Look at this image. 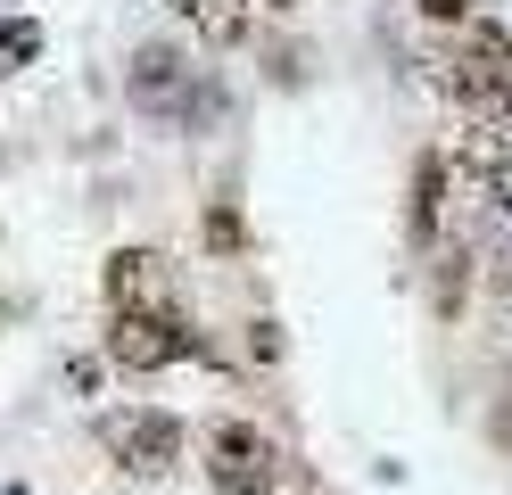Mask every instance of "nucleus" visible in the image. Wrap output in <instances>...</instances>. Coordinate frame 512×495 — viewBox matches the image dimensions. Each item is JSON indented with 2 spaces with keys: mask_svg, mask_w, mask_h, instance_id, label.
<instances>
[{
  "mask_svg": "<svg viewBox=\"0 0 512 495\" xmlns=\"http://www.w3.org/2000/svg\"><path fill=\"white\" fill-rule=\"evenodd\" d=\"M430 91L455 108V124H504L512 132V25L479 9L455 33H438Z\"/></svg>",
  "mask_w": 512,
  "mask_h": 495,
  "instance_id": "1",
  "label": "nucleus"
},
{
  "mask_svg": "<svg viewBox=\"0 0 512 495\" xmlns=\"http://www.w3.org/2000/svg\"><path fill=\"white\" fill-rule=\"evenodd\" d=\"M199 471H207V495H281L298 479V454L256 413H215L199 421Z\"/></svg>",
  "mask_w": 512,
  "mask_h": 495,
  "instance_id": "2",
  "label": "nucleus"
},
{
  "mask_svg": "<svg viewBox=\"0 0 512 495\" xmlns=\"http://www.w3.org/2000/svg\"><path fill=\"white\" fill-rule=\"evenodd\" d=\"M100 355L116 363V372H133V380L174 372V363H223V347H215L190 314H108Z\"/></svg>",
  "mask_w": 512,
  "mask_h": 495,
  "instance_id": "3",
  "label": "nucleus"
},
{
  "mask_svg": "<svg viewBox=\"0 0 512 495\" xmlns=\"http://www.w3.org/2000/svg\"><path fill=\"white\" fill-rule=\"evenodd\" d=\"M91 438H100V454L116 462L124 479L157 487V479H174V462H182V446H190V421L166 413V405H116V413H100Z\"/></svg>",
  "mask_w": 512,
  "mask_h": 495,
  "instance_id": "4",
  "label": "nucleus"
},
{
  "mask_svg": "<svg viewBox=\"0 0 512 495\" xmlns=\"http://www.w3.org/2000/svg\"><path fill=\"white\" fill-rule=\"evenodd\" d=\"M100 297H108V314H190L174 256L149 248V240H124V248L100 264Z\"/></svg>",
  "mask_w": 512,
  "mask_h": 495,
  "instance_id": "5",
  "label": "nucleus"
},
{
  "mask_svg": "<svg viewBox=\"0 0 512 495\" xmlns=\"http://www.w3.org/2000/svg\"><path fill=\"white\" fill-rule=\"evenodd\" d=\"M124 91H133V108L149 116V124H166V132H182V108H190V91H199V66H190V50L182 42H141L133 50V66H124Z\"/></svg>",
  "mask_w": 512,
  "mask_h": 495,
  "instance_id": "6",
  "label": "nucleus"
},
{
  "mask_svg": "<svg viewBox=\"0 0 512 495\" xmlns=\"http://www.w3.org/2000/svg\"><path fill=\"white\" fill-rule=\"evenodd\" d=\"M446 215H455V165H446V149H413V174H405V248L430 256L446 240Z\"/></svg>",
  "mask_w": 512,
  "mask_h": 495,
  "instance_id": "7",
  "label": "nucleus"
},
{
  "mask_svg": "<svg viewBox=\"0 0 512 495\" xmlns=\"http://www.w3.org/2000/svg\"><path fill=\"white\" fill-rule=\"evenodd\" d=\"M471 289H479V240L471 231H446V240L430 248V314L455 330L471 314Z\"/></svg>",
  "mask_w": 512,
  "mask_h": 495,
  "instance_id": "8",
  "label": "nucleus"
},
{
  "mask_svg": "<svg viewBox=\"0 0 512 495\" xmlns=\"http://www.w3.org/2000/svg\"><path fill=\"white\" fill-rule=\"evenodd\" d=\"M248 9H256V0H199L182 25L199 33L207 50H240V42H248Z\"/></svg>",
  "mask_w": 512,
  "mask_h": 495,
  "instance_id": "9",
  "label": "nucleus"
},
{
  "mask_svg": "<svg viewBox=\"0 0 512 495\" xmlns=\"http://www.w3.org/2000/svg\"><path fill=\"white\" fill-rule=\"evenodd\" d=\"M199 240H207V256H248V215H240V198L223 190V198H207V215H199Z\"/></svg>",
  "mask_w": 512,
  "mask_h": 495,
  "instance_id": "10",
  "label": "nucleus"
},
{
  "mask_svg": "<svg viewBox=\"0 0 512 495\" xmlns=\"http://www.w3.org/2000/svg\"><path fill=\"white\" fill-rule=\"evenodd\" d=\"M479 297H488V314L512 330V240H479Z\"/></svg>",
  "mask_w": 512,
  "mask_h": 495,
  "instance_id": "11",
  "label": "nucleus"
},
{
  "mask_svg": "<svg viewBox=\"0 0 512 495\" xmlns=\"http://www.w3.org/2000/svg\"><path fill=\"white\" fill-rule=\"evenodd\" d=\"M42 58V25L34 17H0V75H17V66Z\"/></svg>",
  "mask_w": 512,
  "mask_h": 495,
  "instance_id": "12",
  "label": "nucleus"
},
{
  "mask_svg": "<svg viewBox=\"0 0 512 495\" xmlns=\"http://www.w3.org/2000/svg\"><path fill=\"white\" fill-rule=\"evenodd\" d=\"M240 347H248V363H281V355H290V339H281L273 314H256V322L240 330Z\"/></svg>",
  "mask_w": 512,
  "mask_h": 495,
  "instance_id": "13",
  "label": "nucleus"
},
{
  "mask_svg": "<svg viewBox=\"0 0 512 495\" xmlns=\"http://www.w3.org/2000/svg\"><path fill=\"white\" fill-rule=\"evenodd\" d=\"M265 75H273L281 91H298V83H306V50H290V42H265Z\"/></svg>",
  "mask_w": 512,
  "mask_h": 495,
  "instance_id": "14",
  "label": "nucleus"
},
{
  "mask_svg": "<svg viewBox=\"0 0 512 495\" xmlns=\"http://www.w3.org/2000/svg\"><path fill=\"white\" fill-rule=\"evenodd\" d=\"M413 17H422V25H438V33H455L463 17H479V0H413Z\"/></svg>",
  "mask_w": 512,
  "mask_h": 495,
  "instance_id": "15",
  "label": "nucleus"
},
{
  "mask_svg": "<svg viewBox=\"0 0 512 495\" xmlns=\"http://www.w3.org/2000/svg\"><path fill=\"white\" fill-rule=\"evenodd\" d=\"M488 438L512 454V372H504V388H496V405H488Z\"/></svg>",
  "mask_w": 512,
  "mask_h": 495,
  "instance_id": "16",
  "label": "nucleus"
},
{
  "mask_svg": "<svg viewBox=\"0 0 512 495\" xmlns=\"http://www.w3.org/2000/svg\"><path fill=\"white\" fill-rule=\"evenodd\" d=\"M67 388H83V396L100 388V355H75V363H67Z\"/></svg>",
  "mask_w": 512,
  "mask_h": 495,
  "instance_id": "17",
  "label": "nucleus"
},
{
  "mask_svg": "<svg viewBox=\"0 0 512 495\" xmlns=\"http://www.w3.org/2000/svg\"><path fill=\"white\" fill-rule=\"evenodd\" d=\"M256 9H273V17H290V9H298V0H256Z\"/></svg>",
  "mask_w": 512,
  "mask_h": 495,
  "instance_id": "18",
  "label": "nucleus"
},
{
  "mask_svg": "<svg viewBox=\"0 0 512 495\" xmlns=\"http://www.w3.org/2000/svg\"><path fill=\"white\" fill-rule=\"evenodd\" d=\"M166 9H174V17H190V9H199V0H166Z\"/></svg>",
  "mask_w": 512,
  "mask_h": 495,
  "instance_id": "19",
  "label": "nucleus"
}]
</instances>
